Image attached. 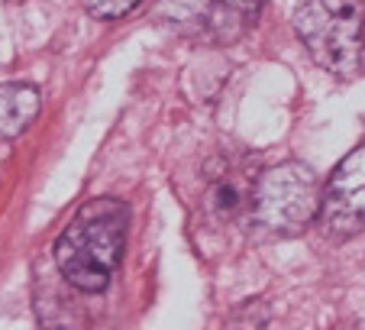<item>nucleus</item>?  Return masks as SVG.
Segmentation results:
<instances>
[{
    "mask_svg": "<svg viewBox=\"0 0 365 330\" xmlns=\"http://www.w3.org/2000/svg\"><path fill=\"white\" fill-rule=\"evenodd\" d=\"M126 211L117 198H94L75 214L56 240V266L68 285L103 291L110 285L126 246Z\"/></svg>",
    "mask_w": 365,
    "mask_h": 330,
    "instance_id": "1",
    "label": "nucleus"
},
{
    "mask_svg": "<svg viewBox=\"0 0 365 330\" xmlns=\"http://www.w3.org/2000/svg\"><path fill=\"white\" fill-rule=\"evenodd\" d=\"M294 33L324 71L352 78L365 49V0H301Z\"/></svg>",
    "mask_w": 365,
    "mask_h": 330,
    "instance_id": "2",
    "label": "nucleus"
},
{
    "mask_svg": "<svg viewBox=\"0 0 365 330\" xmlns=\"http://www.w3.org/2000/svg\"><path fill=\"white\" fill-rule=\"evenodd\" d=\"M249 207L259 227L278 236H294L320 217L317 175L304 162H278L252 181Z\"/></svg>",
    "mask_w": 365,
    "mask_h": 330,
    "instance_id": "3",
    "label": "nucleus"
},
{
    "mask_svg": "<svg viewBox=\"0 0 365 330\" xmlns=\"http://www.w3.org/2000/svg\"><path fill=\"white\" fill-rule=\"evenodd\" d=\"M320 220L339 240L365 230V143L356 146L327 179L320 191Z\"/></svg>",
    "mask_w": 365,
    "mask_h": 330,
    "instance_id": "4",
    "label": "nucleus"
},
{
    "mask_svg": "<svg viewBox=\"0 0 365 330\" xmlns=\"http://www.w3.org/2000/svg\"><path fill=\"white\" fill-rule=\"evenodd\" d=\"M42 97L33 84L10 81L0 84V139H14L29 130L36 117H39Z\"/></svg>",
    "mask_w": 365,
    "mask_h": 330,
    "instance_id": "5",
    "label": "nucleus"
},
{
    "mask_svg": "<svg viewBox=\"0 0 365 330\" xmlns=\"http://www.w3.org/2000/svg\"><path fill=\"white\" fill-rule=\"evenodd\" d=\"M265 0H210V14H207V29L217 42H236L255 26L262 14Z\"/></svg>",
    "mask_w": 365,
    "mask_h": 330,
    "instance_id": "6",
    "label": "nucleus"
},
{
    "mask_svg": "<svg viewBox=\"0 0 365 330\" xmlns=\"http://www.w3.org/2000/svg\"><path fill=\"white\" fill-rule=\"evenodd\" d=\"M159 14L178 29L207 26L210 0H159Z\"/></svg>",
    "mask_w": 365,
    "mask_h": 330,
    "instance_id": "7",
    "label": "nucleus"
},
{
    "mask_svg": "<svg viewBox=\"0 0 365 330\" xmlns=\"http://www.w3.org/2000/svg\"><path fill=\"white\" fill-rule=\"evenodd\" d=\"M139 0H84V7L94 20H120L126 16L133 7H136Z\"/></svg>",
    "mask_w": 365,
    "mask_h": 330,
    "instance_id": "8",
    "label": "nucleus"
}]
</instances>
